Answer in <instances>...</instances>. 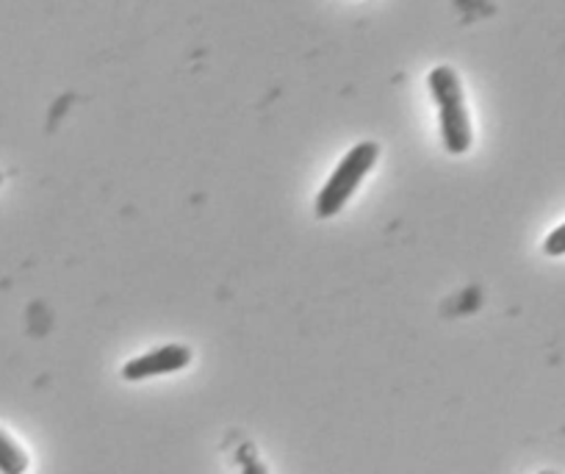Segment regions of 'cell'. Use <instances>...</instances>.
<instances>
[{
  "label": "cell",
  "instance_id": "3",
  "mask_svg": "<svg viewBox=\"0 0 565 474\" xmlns=\"http://www.w3.org/2000/svg\"><path fill=\"white\" fill-rule=\"evenodd\" d=\"M192 364V350L183 345H164L153 352H145V356L134 358L122 367V378L130 383H139V380L159 378V375H172L181 372Z\"/></svg>",
  "mask_w": 565,
  "mask_h": 474
},
{
  "label": "cell",
  "instance_id": "2",
  "mask_svg": "<svg viewBox=\"0 0 565 474\" xmlns=\"http://www.w3.org/2000/svg\"><path fill=\"white\" fill-rule=\"evenodd\" d=\"M377 141H361V145L352 147V150L339 161L333 176L328 178L322 192L317 194V217L328 220V217L339 214V211L350 203L352 194L358 192L363 178H366L369 172H372V167L377 165Z\"/></svg>",
  "mask_w": 565,
  "mask_h": 474
},
{
  "label": "cell",
  "instance_id": "5",
  "mask_svg": "<svg viewBox=\"0 0 565 474\" xmlns=\"http://www.w3.org/2000/svg\"><path fill=\"white\" fill-rule=\"evenodd\" d=\"M543 253L546 255H565V222L559 228H554L552 233L543 242Z\"/></svg>",
  "mask_w": 565,
  "mask_h": 474
},
{
  "label": "cell",
  "instance_id": "1",
  "mask_svg": "<svg viewBox=\"0 0 565 474\" xmlns=\"http://www.w3.org/2000/svg\"><path fill=\"white\" fill-rule=\"evenodd\" d=\"M427 84H430L433 101L441 108V139L444 147L455 156L460 152H469L471 139V123L469 112H466L463 103V86H460L458 73L452 67H436L430 75H427Z\"/></svg>",
  "mask_w": 565,
  "mask_h": 474
},
{
  "label": "cell",
  "instance_id": "4",
  "mask_svg": "<svg viewBox=\"0 0 565 474\" xmlns=\"http://www.w3.org/2000/svg\"><path fill=\"white\" fill-rule=\"evenodd\" d=\"M25 468H29V455L23 452V446L0 430V472L20 474Z\"/></svg>",
  "mask_w": 565,
  "mask_h": 474
},
{
  "label": "cell",
  "instance_id": "6",
  "mask_svg": "<svg viewBox=\"0 0 565 474\" xmlns=\"http://www.w3.org/2000/svg\"><path fill=\"white\" fill-rule=\"evenodd\" d=\"M0 181H3V176H0Z\"/></svg>",
  "mask_w": 565,
  "mask_h": 474
}]
</instances>
